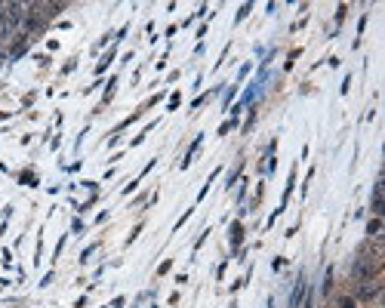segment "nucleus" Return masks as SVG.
I'll use <instances>...</instances> for the list:
<instances>
[{"instance_id": "f257e3e1", "label": "nucleus", "mask_w": 385, "mask_h": 308, "mask_svg": "<svg viewBox=\"0 0 385 308\" xmlns=\"http://www.w3.org/2000/svg\"><path fill=\"white\" fill-rule=\"evenodd\" d=\"M231 244H241V225H237V222H235V225H231Z\"/></svg>"}, {"instance_id": "f03ea898", "label": "nucleus", "mask_w": 385, "mask_h": 308, "mask_svg": "<svg viewBox=\"0 0 385 308\" xmlns=\"http://www.w3.org/2000/svg\"><path fill=\"white\" fill-rule=\"evenodd\" d=\"M379 228H382V222H379V219H373V222L367 225V232H370V234H379Z\"/></svg>"}]
</instances>
